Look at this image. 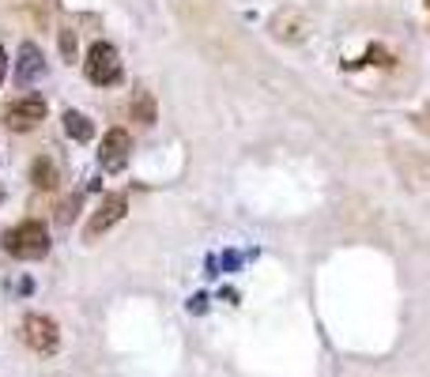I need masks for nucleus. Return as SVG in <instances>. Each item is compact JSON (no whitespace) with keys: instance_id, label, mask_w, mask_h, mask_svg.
I'll list each match as a JSON object with an SVG mask.
<instances>
[{"instance_id":"1","label":"nucleus","mask_w":430,"mask_h":377,"mask_svg":"<svg viewBox=\"0 0 430 377\" xmlns=\"http://www.w3.org/2000/svg\"><path fill=\"white\" fill-rule=\"evenodd\" d=\"M0 242H4V253L15 256V261H42V256H50V230L38 219H27L19 227L4 230Z\"/></svg>"},{"instance_id":"2","label":"nucleus","mask_w":430,"mask_h":377,"mask_svg":"<svg viewBox=\"0 0 430 377\" xmlns=\"http://www.w3.org/2000/svg\"><path fill=\"white\" fill-rule=\"evenodd\" d=\"M83 72L91 83L99 87H110L121 79V61H117V50L110 42H94L91 50H87V61H83Z\"/></svg>"},{"instance_id":"3","label":"nucleus","mask_w":430,"mask_h":377,"mask_svg":"<svg viewBox=\"0 0 430 377\" xmlns=\"http://www.w3.org/2000/svg\"><path fill=\"white\" fill-rule=\"evenodd\" d=\"M23 340H27L30 351H38V355H53V351L61 347V328L53 317L45 314H30L23 320Z\"/></svg>"},{"instance_id":"4","label":"nucleus","mask_w":430,"mask_h":377,"mask_svg":"<svg viewBox=\"0 0 430 377\" xmlns=\"http://www.w3.org/2000/svg\"><path fill=\"white\" fill-rule=\"evenodd\" d=\"M125 212H129V196H125V192H110V196L99 204V212L87 219L83 238H87V242H99V238L106 234L110 227H117V223L125 219Z\"/></svg>"},{"instance_id":"5","label":"nucleus","mask_w":430,"mask_h":377,"mask_svg":"<svg viewBox=\"0 0 430 377\" xmlns=\"http://www.w3.org/2000/svg\"><path fill=\"white\" fill-rule=\"evenodd\" d=\"M129 155H132V136L125 128H110L102 136V147H99V166L110 174H121L129 166Z\"/></svg>"},{"instance_id":"6","label":"nucleus","mask_w":430,"mask_h":377,"mask_svg":"<svg viewBox=\"0 0 430 377\" xmlns=\"http://www.w3.org/2000/svg\"><path fill=\"white\" fill-rule=\"evenodd\" d=\"M45 121V99L42 94H27V99L12 102V106L4 110V125L12 128V132H30V128H38Z\"/></svg>"},{"instance_id":"7","label":"nucleus","mask_w":430,"mask_h":377,"mask_svg":"<svg viewBox=\"0 0 430 377\" xmlns=\"http://www.w3.org/2000/svg\"><path fill=\"white\" fill-rule=\"evenodd\" d=\"M45 76V57L34 42L19 45V61H15V87H30Z\"/></svg>"},{"instance_id":"8","label":"nucleus","mask_w":430,"mask_h":377,"mask_svg":"<svg viewBox=\"0 0 430 377\" xmlns=\"http://www.w3.org/2000/svg\"><path fill=\"white\" fill-rule=\"evenodd\" d=\"M65 132L72 136V140L87 143V140L94 136V125H91V117H87V114H79V110H68V114H65Z\"/></svg>"},{"instance_id":"9","label":"nucleus","mask_w":430,"mask_h":377,"mask_svg":"<svg viewBox=\"0 0 430 377\" xmlns=\"http://www.w3.org/2000/svg\"><path fill=\"white\" fill-rule=\"evenodd\" d=\"M30 181H34V189H57V166L50 163V159H34V166H30Z\"/></svg>"},{"instance_id":"10","label":"nucleus","mask_w":430,"mask_h":377,"mask_svg":"<svg viewBox=\"0 0 430 377\" xmlns=\"http://www.w3.org/2000/svg\"><path fill=\"white\" fill-rule=\"evenodd\" d=\"M132 117L140 125H155V99H151V91H140L132 99Z\"/></svg>"},{"instance_id":"11","label":"nucleus","mask_w":430,"mask_h":377,"mask_svg":"<svg viewBox=\"0 0 430 377\" xmlns=\"http://www.w3.org/2000/svg\"><path fill=\"white\" fill-rule=\"evenodd\" d=\"M61 57H65L68 64H76L79 61V53H76V30H61Z\"/></svg>"},{"instance_id":"12","label":"nucleus","mask_w":430,"mask_h":377,"mask_svg":"<svg viewBox=\"0 0 430 377\" xmlns=\"http://www.w3.org/2000/svg\"><path fill=\"white\" fill-rule=\"evenodd\" d=\"M79 200H83V192H72V196L65 200V204H61V212H57V223H65V227H68V223L76 219V207H79Z\"/></svg>"},{"instance_id":"13","label":"nucleus","mask_w":430,"mask_h":377,"mask_svg":"<svg viewBox=\"0 0 430 377\" xmlns=\"http://www.w3.org/2000/svg\"><path fill=\"white\" fill-rule=\"evenodd\" d=\"M189 309H193V314H204V309H208V298H204V294H196V298L189 302Z\"/></svg>"},{"instance_id":"14","label":"nucleus","mask_w":430,"mask_h":377,"mask_svg":"<svg viewBox=\"0 0 430 377\" xmlns=\"http://www.w3.org/2000/svg\"><path fill=\"white\" fill-rule=\"evenodd\" d=\"M4 72H8V57H4V50H0V83H4Z\"/></svg>"},{"instance_id":"15","label":"nucleus","mask_w":430,"mask_h":377,"mask_svg":"<svg viewBox=\"0 0 430 377\" xmlns=\"http://www.w3.org/2000/svg\"><path fill=\"white\" fill-rule=\"evenodd\" d=\"M0 200H4V189H0Z\"/></svg>"}]
</instances>
